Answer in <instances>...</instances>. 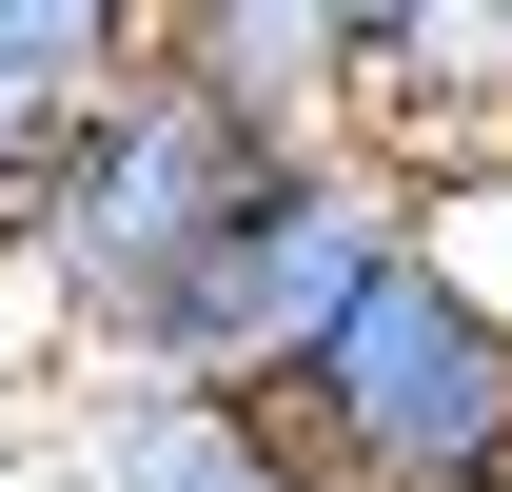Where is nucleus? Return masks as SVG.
<instances>
[{"mask_svg": "<svg viewBox=\"0 0 512 492\" xmlns=\"http://www.w3.org/2000/svg\"><path fill=\"white\" fill-rule=\"evenodd\" d=\"M276 158H296V138H256L237 99H197L178 60H138V79H99V99L20 158V197H0V217H20V237H40V276L99 315V355H138V315L217 256V217H237Z\"/></svg>", "mask_w": 512, "mask_h": 492, "instance_id": "1", "label": "nucleus"}, {"mask_svg": "<svg viewBox=\"0 0 512 492\" xmlns=\"http://www.w3.org/2000/svg\"><path fill=\"white\" fill-rule=\"evenodd\" d=\"M394 256H414V178H394L375 138H296L276 178L217 217V256H197L178 296L138 315V374H217V394H296L316 374V335L355 296H375Z\"/></svg>", "mask_w": 512, "mask_h": 492, "instance_id": "2", "label": "nucleus"}, {"mask_svg": "<svg viewBox=\"0 0 512 492\" xmlns=\"http://www.w3.org/2000/svg\"><path fill=\"white\" fill-rule=\"evenodd\" d=\"M276 414L335 492H512V315L453 296L434 256H394Z\"/></svg>", "mask_w": 512, "mask_h": 492, "instance_id": "3", "label": "nucleus"}, {"mask_svg": "<svg viewBox=\"0 0 512 492\" xmlns=\"http://www.w3.org/2000/svg\"><path fill=\"white\" fill-rule=\"evenodd\" d=\"M40 492H335V473L296 453L276 394H217V374L99 355L60 414H40Z\"/></svg>", "mask_w": 512, "mask_h": 492, "instance_id": "4", "label": "nucleus"}, {"mask_svg": "<svg viewBox=\"0 0 512 492\" xmlns=\"http://www.w3.org/2000/svg\"><path fill=\"white\" fill-rule=\"evenodd\" d=\"M158 60H178L197 99H237L256 138H355V40H335V0H178Z\"/></svg>", "mask_w": 512, "mask_h": 492, "instance_id": "5", "label": "nucleus"}, {"mask_svg": "<svg viewBox=\"0 0 512 492\" xmlns=\"http://www.w3.org/2000/svg\"><path fill=\"white\" fill-rule=\"evenodd\" d=\"M178 40V0H0V79L40 99V119H79L99 79H138Z\"/></svg>", "mask_w": 512, "mask_h": 492, "instance_id": "6", "label": "nucleus"}, {"mask_svg": "<svg viewBox=\"0 0 512 492\" xmlns=\"http://www.w3.org/2000/svg\"><path fill=\"white\" fill-rule=\"evenodd\" d=\"M414 256H434L453 296L512 315V158H453V178H414Z\"/></svg>", "mask_w": 512, "mask_h": 492, "instance_id": "7", "label": "nucleus"}, {"mask_svg": "<svg viewBox=\"0 0 512 492\" xmlns=\"http://www.w3.org/2000/svg\"><path fill=\"white\" fill-rule=\"evenodd\" d=\"M434 20H453V0H335V40H355V99H375V79L414 60V40H434Z\"/></svg>", "mask_w": 512, "mask_h": 492, "instance_id": "8", "label": "nucleus"}]
</instances>
